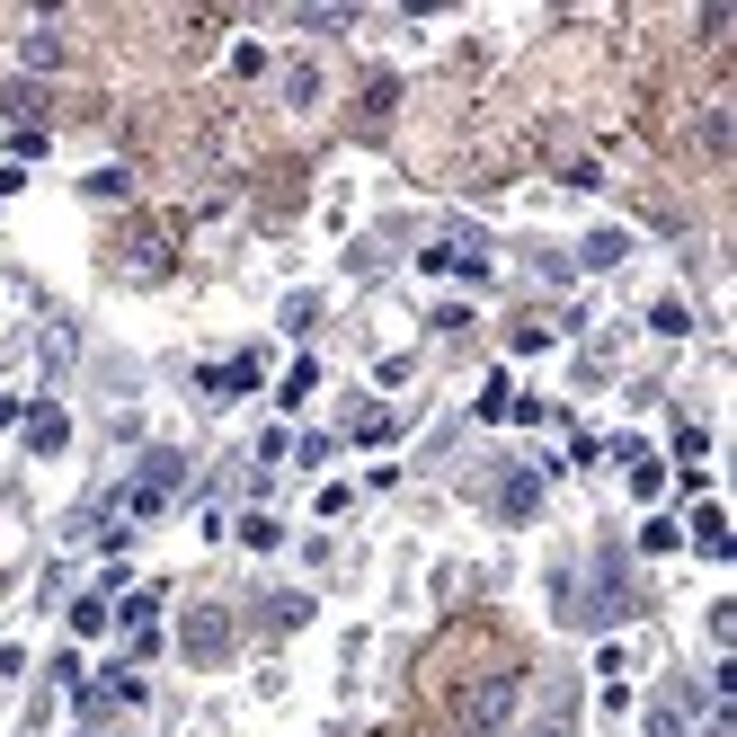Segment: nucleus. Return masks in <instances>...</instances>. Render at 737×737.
<instances>
[{
  "label": "nucleus",
  "mask_w": 737,
  "mask_h": 737,
  "mask_svg": "<svg viewBox=\"0 0 737 737\" xmlns=\"http://www.w3.org/2000/svg\"><path fill=\"white\" fill-rule=\"evenodd\" d=\"M27 444H36V453H62V409H36V427H27Z\"/></svg>",
  "instance_id": "1"
},
{
  "label": "nucleus",
  "mask_w": 737,
  "mask_h": 737,
  "mask_svg": "<svg viewBox=\"0 0 737 737\" xmlns=\"http://www.w3.org/2000/svg\"><path fill=\"white\" fill-rule=\"evenodd\" d=\"M524 737H578V728L569 720H543V728H524Z\"/></svg>",
  "instance_id": "2"
}]
</instances>
